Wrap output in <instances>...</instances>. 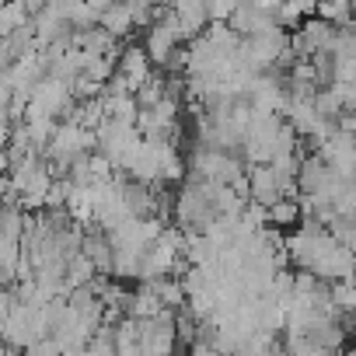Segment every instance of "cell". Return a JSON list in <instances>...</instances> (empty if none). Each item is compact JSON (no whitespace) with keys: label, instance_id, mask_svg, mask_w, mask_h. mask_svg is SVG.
<instances>
[{"label":"cell","instance_id":"277c9868","mask_svg":"<svg viewBox=\"0 0 356 356\" xmlns=\"http://www.w3.org/2000/svg\"><path fill=\"white\" fill-rule=\"evenodd\" d=\"M342 356H356V346H346V349H342Z\"/></svg>","mask_w":356,"mask_h":356},{"label":"cell","instance_id":"6da1fadb","mask_svg":"<svg viewBox=\"0 0 356 356\" xmlns=\"http://www.w3.org/2000/svg\"><path fill=\"white\" fill-rule=\"evenodd\" d=\"M98 25L112 35V39H126L133 29H136V15H133V8L129 4H122V0H115V4L98 18Z\"/></svg>","mask_w":356,"mask_h":356},{"label":"cell","instance_id":"3957f363","mask_svg":"<svg viewBox=\"0 0 356 356\" xmlns=\"http://www.w3.org/2000/svg\"><path fill=\"white\" fill-rule=\"evenodd\" d=\"M84 4H88V8H91V11H95V15L102 18V15H105V11H108L112 4H115V0H84Z\"/></svg>","mask_w":356,"mask_h":356},{"label":"cell","instance_id":"8992f818","mask_svg":"<svg viewBox=\"0 0 356 356\" xmlns=\"http://www.w3.org/2000/svg\"><path fill=\"white\" fill-rule=\"evenodd\" d=\"M353 280H356V276H353Z\"/></svg>","mask_w":356,"mask_h":356},{"label":"cell","instance_id":"7a4b0ae2","mask_svg":"<svg viewBox=\"0 0 356 356\" xmlns=\"http://www.w3.org/2000/svg\"><path fill=\"white\" fill-rule=\"evenodd\" d=\"M314 15H318L321 22L335 25V29H346V25H353V8H349V0H318Z\"/></svg>","mask_w":356,"mask_h":356},{"label":"cell","instance_id":"5b68a950","mask_svg":"<svg viewBox=\"0 0 356 356\" xmlns=\"http://www.w3.org/2000/svg\"><path fill=\"white\" fill-rule=\"evenodd\" d=\"M349 8H353V18H356V0H349Z\"/></svg>","mask_w":356,"mask_h":356}]
</instances>
